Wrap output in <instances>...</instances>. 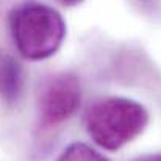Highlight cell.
I'll use <instances>...</instances> for the list:
<instances>
[{"label": "cell", "mask_w": 161, "mask_h": 161, "mask_svg": "<svg viewBox=\"0 0 161 161\" xmlns=\"http://www.w3.org/2000/svg\"><path fill=\"white\" fill-rule=\"evenodd\" d=\"M81 102L78 78L70 72L47 77L38 92V113L44 127L58 125L75 114Z\"/></svg>", "instance_id": "cell-3"}, {"label": "cell", "mask_w": 161, "mask_h": 161, "mask_svg": "<svg viewBox=\"0 0 161 161\" xmlns=\"http://www.w3.org/2000/svg\"><path fill=\"white\" fill-rule=\"evenodd\" d=\"M147 124V109L139 102L125 97L97 100L85 116L88 135L105 150H119L131 142L144 131Z\"/></svg>", "instance_id": "cell-2"}, {"label": "cell", "mask_w": 161, "mask_h": 161, "mask_svg": "<svg viewBox=\"0 0 161 161\" xmlns=\"http://www.w3.org/2000/svg\"><path fill=\"white\" fill-rule=\"evenodd\" d=\"M56 161H108L102 153L85 142H72L67 146Z\"/></svg>", "instance_id": "cell-5"}, {"label": "cell", "mask_w": 161, "mask_h": 161, "mask_svg": "<svg viewBox=\"0 0 161 161\" xmlns=\"http://www.w3.org/2000/svg\"><path fill=\"white\" fill-rule=\"evenodd\" d=\"M58 2L64 6H75V5H80L83 0H58Z\"/></svg>", "instance_id": "cell-7"}, {"label": "cell", "mask_w": 161, "mask_h": 161, "mask_svg": "<svg viewBox=\"0 0 161 161\" xmlns=\"http://www.w3.org/2000/svg\"><path fill=\"white\" fill-rule=\"evenodd\" d=\"M9 31L19 53L27 59L41 61L50 58L61 47L66 22L53 6L25 0L11 9Z\"/></svg>", "instance_id": "cell-1"}, {"label": "cell", "mask_w": 161, "mask_h": 161, "mask_svg": "<svg viewBox=\"0 0 161 161\" xmlns=\"http://www.w3.org/2000/svg\"><path fill=\"white\" fill-rule=\"evenodd\" d=\"M133 161H161V153H147Z\"/></svg>", "instance_id": "cell-6"}, {"label": "cell", "mask_w": 161, "mask_h": 161, "mask_svg": "<svg viewBox=\"0 0 161 161\" xmlns=\"http://www.w3.org/2000/svg\"><path fill=\"white\" fill-rule=\"evenodd\" d=\"M24 89V70L19 61L9 55L0 56V97L13 105Z\"/></svg>", "instance_id": "cell-4"}]
</instances>
